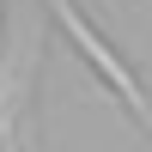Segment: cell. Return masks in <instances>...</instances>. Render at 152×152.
Wrapping results in <instances>:
<instances>
[{
  "mask_svg": "<svg viewBox=\"0 0 152 152\" xmlns=\"http://www.w3.org/2000/svg\"><path fill=\"white\" fill-rule=\"evenodd\" d=\"M0 24H6V0H0Z\"/></svg>",
  "mask_w": 152,
  "mask_h": 152,
  "instance_id": "obj_3",
  "label": "cell"
},
{
  "mask_svg": "<svg viewBox=\"0 0 152 152\" xmlns=\"http://www.w3.org/2000/svg\"><path fill=\"white\" fill-rule=\"evenodd\" d=\"M0 152H18V140H6V146H0Z\"/></svg>",
  "mask_w": 152,
  "mask_h": 152,
  "instance_id": "obj_2",
  "label": "cell"
},
{
  "mask_svg": "<svg viewBox=\"0 0 152 152\" xmlns=\"http://www.w3.org/2000/svg\"><path fill=\"white\" fill-rule=\"evenodd\" d=\"M43 6L55 12V24H61V31L73 37V49H79V55H85V61L97 67V79H104L110 91H116V104H122V110H128V116H134V122H140V128L152 134V97H146L140 73H134L128 61H122L116 49L104 43V31H97V24H85V12L73 6V0H43Z\"/></svg>",
  "mask_w": 152,
  "mask_h": 152,
  "instance_id": "obj_1",
  "label": "cell"
}]
</instances>
